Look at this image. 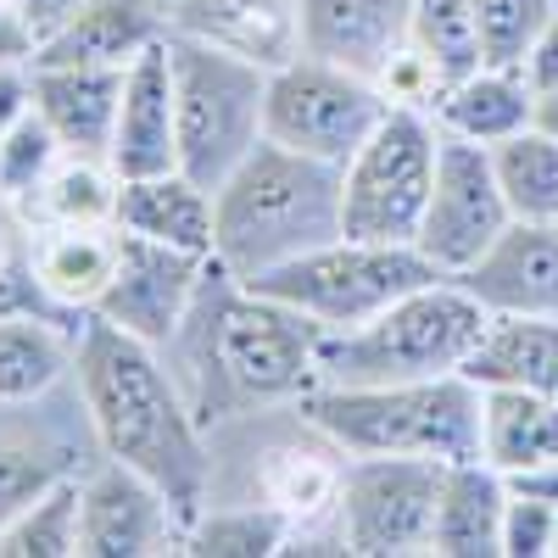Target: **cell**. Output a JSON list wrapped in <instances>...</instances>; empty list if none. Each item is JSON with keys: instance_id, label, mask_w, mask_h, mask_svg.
<instances>
[{"instance_id": "obj_1", "label": "cell", "mask_w": 558, "mask_h": 558, "mask_svg": "<svg viewBox=\"0 0 558 558\" xmlns=\"http://www.w3.org/2000/svg\"><path fill=\"white\" fill-rule=\"evenodd\" d=\"M73 380L89 430L101 441V458L151 475L179 502V514L196 520L213 502V452L202 436V413L184 397L162 347L123 336L118 324L89 313L78 324Z\"/></svg>"}, {"instance_id": "obj_2", "label": "cell", "mask_w": 558, "mask_h": 558, "mask_svg": "<svg viewBox=\"0 0 558 558\" xmlns=\"http://www.w3.org/2000/svg\"><path fill=\"white\" fill-rule=\"evenodd\" d=\"M318 347L324 330L296 307L274 302L241 279H229L218 263L207 286L173 336L168 352L184 357V397L202 413V425L263 408H296L307 391H318Z\"/></svg>"}, {"instance_id": "obj_3", "label": "cell", "mask_w": 558, "mask_h": 558, "mask_svg": "<svg viewBox=\"0 0 558 558\" xmlns=\"http://www.w3.org/2000/svg\"><path fill=\"white\" fill-rule=\"evenodd\" d=\"M341 229V168L263 134V146L213 191V263L229 279H263Z\"/></svg>"}, {"instance_id": "obj_4", "label": "cell", "mask_w": 558, "mask_h": 558, "mask_svg": "<svg viewBox=\"0 0 558 558\" xmlns=\"http://www.w3.org/2000/svg\"><path fill=\"white\" fill-rule=\"evenodd\" d=\"M291 413L347 458H481V386L470 375L402 386H318Z\"/></svg>"}, {"instance_id": "obj_5", "label": "cell", "mask_w": 558, "mask_h": 558, "mask_svg": "<svg viewBox=\"0 0 558 558\" xmlns=\"http://www.w3.org/2000/svg\"><path fill=\"white\" fill-rule=\"evenodd\" d=\"M492 313L458 286L430 279L408 291L363 330L324 336L318 347V386H402V380H441L463 375L486 336Z\"/></svg>"}, {"instance_id": "obj_6", "label": "cell", "mask_w": 558, "mask_h": 558, "mask_svg": "<svg viewBox=\"0 0 558 558\" xmlns=\"http://www.w3.org/2000/svg\"><path fill=\"white\" fill-rule=\"evenodd\" d=\"M173 62V118H179V168L202 179L207 191L235 173L263 146L268 112V68L235 57L223 45L191 39L168 28Z\"/></svg>"}, {"instance_id": "obj_7", "label": "cell", "mask_w": 558, "mask_h": 558, "mask_svg": "<svg viewBox=\"0 0 558 558\" xmlns=\"http://www.w3.org/2000/svg\"><path fill=\"white\" fill-rule=\"evenodd\" d=\"M430 279H441V274L430 268V257L418 246L336 235L330 246H313L296 263L274 268L263 279H241V286L296 307L324 336H347V330H363L368 318H380L408 291L430 286Z\"/></svg>"}, {"instance_id": "obj_8", "label": "cell", "mask_w": 558, "mask_h": 558, "mask_svg": "<svg viewBox=\"0 0 558 558\" xmlns=\"http://www.w3.org/2000/svg\"><path fill=\"white\" fill-rule=\"evenodd\" d=\"M436 162H441L436 118L413 107H391L380 129L341 168V229L357 241L413 246L436 191Z\"/></svg>"}, {"instance_id": "obj_9", "label": "cell", "mask_w": 558, "mask_h": 558, "mask_svg": "<svg viewBox=\"0 0 558 558\" xmlns=\"http://www.w3.org/2000/svg\"><path fill=\"white\" fill-rule=\"evenodd\" d=\"M386 112H391V101L375 78H357L336 62L296 51L291 62H279L268 73L263 129H268V140H279V146H291L313 162L347 168L352 151L380 129Z\"/></svg>"}, {"instance_id": "obj_10", "label": "cell", "mask_w": 558, "mask_h": 558, "mask_svg": "<svg viewBox=\"0 0 558 558\" xmlns=\"http://www.w3.org/2000/svg\"><path fill=\"white\" fill-rule=\"evenodd\" d=\"M447 463L436 458H347L336 497V536L357 558L430 553Z\"/></svg>"}, {"instance_id": "obj_11", "label": "cell", "mask_w": 558, "mask_h": 558, "mask_svg": "<svg viewBox=\"0 0 558 558\" xmlns=\"http://www.w3.org/2000/svg\"><path fill=\"white\" fill-rule=\"evenodd\" d=\"M508 223H514V213H508V202H502L492 151L475 146V140L441 134L436 191H430V207H425V223H418L413 246L430 257L436 274L458 279Z\"/></svg>"}, {"instance_id": "obj_12", "label": "cell", "mask_w": 558, "mask_h": 558, "mask_svg": "<svg viewBox=\"0 0 558 558\" xmlns=\"http://www.w3.org/2000/svg\"><path fill=\"white\" fill-rule=\"evenodd\" d=\"M207 274H213V257H191V252L123 235V257H118L107 296L96 302V318H107L123 336H140V341L168 352L173 336L184 330V318H191Z\"/></svg>"}, {"instance_id": "obj_13", "label": "cell", "mask_w": 558, "mask_h": 558, "mask_svg": "<svg viewBox=\"0 0 558 558\" xmlns=\"http://www.w3.org/2000/svg\"><path fill=\"white\" fill-rule=\"evenodd\" d=\"M184 520L179 502L151 481L107 458L84 481V558H162L184 553Z\"/></svg>"}, {"instance_id": "obj_14", "label": "cell", "mask_w": 558, "mask_h": 558, "mask_svg": "<svg viewBox=\"0 0 558 558\" xmlns=\"http://www.w3.org/2000/svg\"><path fill=\"white\" fill-rule=\"evenodd\" d=\"M413 45V0H302V57L375 78Z\"/></svg>"}, {"instance_id": "obj_15", "label": "cell", "mask_w": 558, "mask_h": 558, "mask_svg": "<svg viewBox=\"0 0 558 558\" xmlns=\"http://www.w3.org/2000/svg\"><path fill=\"white\" fill-rule=\"evenodd\" d=\"M458 286L492 318H502V313L558 318V223L514 218L470 268L458 274Z\"/></svg>"}, {"instance_id": "obj_16", "label": "cell", "mask_w": 558, "mask_h": 558, "mask_svg": "<svg viewBox=\"0 0 558 558\" xmlns=\"http://www.w3.org/2000/svg\"><path fill=\"white\" fill-rule=\"evenodd\" d=\"M107 162L118 179L140 173H168L179 168V118H173V62H168V34L140 51L123 73V101L112 123V151Z\"/></svg>"}, {"instance_id": "obj_17", "label": "cell", "mask_w": 558, "mask_h": 558, "mask_svg": "<svg viewBox=\"0 0 558 558\" xmlns=\"http://www.w3.org/2000/svg\"><path fill=\"white\" fill-rule=\"evenodd\" d=\"M118 257H123V229L118 223H45V229H28L34 286L73 318L96 313V302L107 296L112 274H118Z\"/></svg>"}, {"instance_id": "obj_18", "label": "cell", "mask_w": 558, "mask_h": 558, "mask_svg": "<svg viewBox=\"0 0 558 558\" xmlns=\"http://www.w3.org/2000/svg\"><path fill=\"white\" fill-rule=\"evenodd\" d=\"M168 34L157 0H84V7L39 39L28 68H129Z\"/></svg>"}, {"instance_id": "obj_19", "label": "cell", "mask_w": 558, "mask_h": 558, "mask_svg": "<svg viewBox=\"0 0 558 558\" xmlns=\"http://www.w3.org/2000/svg\"><path fill=\"white\" fill-rule=\"evenodd\" d=\"M168 28L223 45L274 73L302 51V0H173Z\"/></svg>"}, {"instance_id": "obj_20", "label": "cell", "mask_w": 558, "mask_h": 558, "mask_svg": "<svg viewBox=\"0 0 558 558\" xmlns=\"http://www.w3.org/2000/svg\"><path fill=\"white\" fill-rule=\"evenodd\" d=\"M112 223L123 235L157 241V246L191 252V257H213V191L184 168L123 179Z\"/></svg>"}, {"instance_id": "obj_21", "label": "cell", "mask_w": 558, "mask_h": 558, "mask_svg": "<svg viewBox=\"0 0 558 558\" xmlns=\"http://www.w3.org/2000/svg\"><path fill=\"white\" fill-rule=\"evenodd\" d=\"M129 68H34V112L78 157L112 151V123Z\"/></svg>"}, {"instance_id": "obj_22", "label": "cell", "mask_w": 558, "mask_h": 558, "mask_svg": "<svg viewBox=\"0 0 558 558\" xmlns=\"http://www.w3.org/2000/svg\"><path fill=\"white\" fill-rule=\"evenodd\" d=\"M430 118H436L441 134L475 140V146H497V140L536 123V89L525 84L520 68L475 62L470 73H458V78L441 84Z\"/></svg>"}, {"instance_id": "obj_23", "label": "cell", "mask_w": 558, "mask_h": 558, "mask_svg": "<svg viewBox=\"0 0 558 558\" xmlns=\"http://www.w3.org/2000/svg\"><path fill=\"white\" fill-rule=\"evenodd\" d=\"M502 508H508V475L486 458L447 463L441 497H436V536L430 553L441 558H502Z\"/></svg>"}, {"instance_id": "obj_24", "label": "cell", "mask_w": 558, "mask_h": 558, "mask_svg": "<svg viewBox=\"0 0 558 558\" xmlns=\"http://www.w3.org/2000/svg\"><path fill=\"white\" fill-rule=\"evenodd\" d=\"M78 324L62 313H0V408H23L73 375Z\"/></svg>"}, {"instance_id": "obj_25", "label": "cell", "mask_w": 558, "mask_h": 558, "mask_svg": "<svg viewBox=\"0 0 558 558\" xmlns=\"http://www.w3.org/2000/svg\"><path fill=\"white\" fill-rule=\"evenodd\" d=\"M463 375L475 386H520L558 402V318H542V313L492 318Z\"/></svg>"}, {"instance_id": "obj_26", "label": "cell", "mask_w": 558, "mask_h": 558, "mask_svg": "<svg viewBox=\"0 0 558 558\" xmlns=\"http://www.w3.org/2000/svg\"><path fill=\"white\" fill-rule=\"evenodd\" d=\"M481 458L508 481L558 458V402L520 386H481Z\"/></svg>"}, {"instance_id": "obj_27", "label": "cell", "mask_w": 558, "mask_h": 558, "mask_svg": "<svg viewBox=\"0 0 558 558\" xmlns=\"http://www.w3.org/2000/svg\"><path fill=\"white\" fill-rule=\"evenodd\" d=\"M118 184L123 179H118V168L107 157L68 151L12 213L23 218V229H45V223H112Z\"/></svg>"}, {"instance_id": "obj_28", "label": "cell", "mask_w": 558, "mask_h": 558, "mask_svg": "<svg viewBox=\"0 0 558 558\" xmlns=\"http://www.w3.org/2000/svg\"><path fill=\"white\" fill-rule=\"evenodd\" d=\"M486 151H492L508 213L531 218V223H558V140L531 123V129L497 140Z\"/></svg>"}, {"instance_id": "obj_29", "label": "cell", "mask_w": 558, "mask_h": 558, "mask_svg": "<svg viewBox=\"0 0 558 558\" xmlns=\"http://www.w3.org/2000/svg\"><path fill=\"white\" fill-rule=\"evenodd\" d=\"M0 558H84V481L62 475L0 525Z\"/></svg>"}, {"instance_id": "obj_30", "label": "cell", "mask_w": 558, "mask_h": 558, "mask_svg": "<svg viewBox=\"0 0 558 558\" xmlns=\"http://www.w3.org/2000/svg\"><path fill=\"white\" fill-rule=\"evenodd\" d=\"M291 547V520L257 502H229V508H202L184 525V553L191 558H274Z\"/></svg>"}, {"instance_id": "obj_31", "label": "cell", "mask_w": 558, "mask_h": 558, "mask_svg": "<svg viewBox=\"0 0 558 558\" xmlns=\"http://www.w3.org/2000/svg\"><path fill=\"white\" fill-rule=\"evenodd\" d=\"M413 45L425 51L447 78L470 73L481 62L475 34V0H413Z\"/></svg>"}, {"instance_id": "obj_32", "label": "cell", "mask_w": 558, "mask_h": 558, "mask_svg": "<svg viewBox=\"0 0 558 558\" xmlns=\"http://www.w3.org/2000/svg\"><path fill=\"white\" fill-rule=\"evenodd\" d=\"M62 157H68V146H62L57 129L45 123L39 112H28L23 123H12L7 134H0V202L17 207Z\"/></svg>"}, {"instance_id": "obj_33", "label": "cell", "mask_w": 558, "mask_h": 558, "mask_svg": "<svg viewBox=\"0 0 558 558\" xmlns=\"http://www.w3.org/2000/svg\"><path fill=\"white\" fill-rule=\"evenodd\" d=\"M558 7L553 0H475V34H481V62L520 68L531 39Z\"/></svg>"}, {"instance_id": "obj_34", "label": "cell", "mask_w": 558, "mask_h": 558, "mask_svg": "<svg viewBox=\"0 0 558 558\" xmlns=\"http://www.w3.org/2000/svg\"><path fill=\"white\" fill-rule=\"evenodd\" d=\"M62 313L51 296L34 286V268H28V229L23 218L0 202V313ZM73 318V313H62Z\"/></svg>"}, {"instance_id": "obj_35", "label": "cell", "mask_w": 558, "mask_h": 558, "mask_svg": "<svg viewBox=\"0 0 558 558\" xmlns=\"http://www.w3.org/2000/svg\"><path fill=\"white\" fill-rule=\"evenodd\" d=\"M62 481V463L51 452H39L34 441H17V436H0V525Z\"/></svg>"}, {"instance_id": "obj_36", "label": "cell", "mask_w": 558, "mask_h": 558, "mask_svg": "<svg viewBox=\"0 0 558 558\" xmlns=\"http://www.w3.org/2000/svg\"><path fill=\"white\" fill-rule=\"evenodd\" d=\"M558 542V508L514 492L508 486V508H502V558H553Z\"/></svg>"}, {"instance_id": "obj_37", "label": "cell", "mask_w": 558, "mask_h": 558, "mask_svg": "<svg viewBox=\"0 0 558 558\" xmlns=\"http://www.w3.org/2000/svg\"><path fill=\"white\" fill-rule=\"evenodd\" d=\"M520 73H525V84L536 89V101L542 96H558V12L542 23V34L531 39V51L520 57Z\"/></svg>"}, {"instance_id": "obj_38", "label": "cell", "mask_w": 558, "mask_h": 558, "mask_svg": "<svg viewBox=\"0 0 558 558\" xmlns=\"http://www.w3.org/2000/svg\"><path fill=\"white\" fill-rule=\"evenodd\" d=\"M34 112V68L28 62H0V134Z\"/></svg>"}, {"instance_id": "obj_39", "label": "cell", "mask_w": 558, "mask_h": 558, "mask_svg": "<svg viewBox=\"0 0 558 558\" xmlns=\"http://www.w3.org/2000/svg\"><path fill=\"white\" fill-rule=\"evenodd\" d=\"M78 7H84V0H17V17H23V28H28V39H34V51H39V39L57 34Z\"/></svg>"}, {"instance_id": "obj_40", "label": "cell", "mask_w": 558, "mask_h": 558, "mask_svg": "<svg viewBox=\"0 0 558 558\" xmlns=\"http://www.w3.org/2000/svg\"><path fill=\"white\" fill-rule=\"evenodd\" d=\"M508 486H514V492H531V497H542V502L558 508V458H547V463H536V470L514 475Z\"/></svg>"}, {"instance_id": "obj_41", "label": "cell", "mask_w": 558, "mask_h": 558, "mask_svg": "<svg viewBox=\"0 0 558 558\" xmlns=\"http://www.w3.org/2000/svg\"><path fill=\"white\" fill-rule=\"evenodd\" d=\"M536 129H547V134L558 140V96H542V101H536Z\"/></svg>"}, {"instance_id": "obj_42", "label": "cell", "mask_w": 558, "mask_h": 558, "mask_svg": "<svg viewBox=\"0 0 558 558\" xmlns=\"http://www.w3.org/2000/svg\"><path fill=\"white\" fill-rule=\"evenodd\" d=\"M157 7H162V12H173V0H157Z\"/></svg>"}, {"instance_id": "obj_43", "label": "cell", "mask_w": 558, "mask_h": 558, "mask_svg": "<svg viewBox=\"0 0 558 558\" xmlns=\"http://www.w3.org/2000/svg\"><path fill=\"white\" fill-rule=\"evenodd\" d=\"M553 558H558V542H553Z\"/></svg>"}, {"instance_id": "obj_44", "label": "cell", "mask_w": 558, "mask_h": 558, "mask_svg": "<svg viewBox=\"0 0 558 558\" xmlns=\"http://www.w3.org/2000/svg\"><path fill=\"white\" fill-rule=\"evenodd\" d=\"M553 7H558V0H553Z\"/></svg>"}]
</instances>
